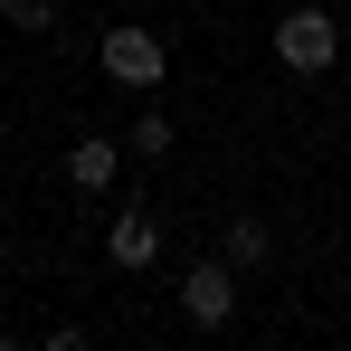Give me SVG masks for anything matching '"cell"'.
<instances>
[{"label":"cell","mask_w":351,"mask_h":351,"mask_svg":"<svg viewBox=\"0 0 351 351\" xmlns=\"http://www.w3.org/2000/svg\"><path fill=\"white\" fill-rule=\"evenodd\" d=\"M266 247H276V237H266V219H228V237H219V256H228L237 276H247V266H266Z\"/></svg>","instance_id":"6"},{"label":"cell","mask_w":351,"mask_h":351,"mask_svg":"<svg viewBox=\"0 0 351 351\" xmlns=\"http://www.w3.org/2000/svg\"><path fill=\"white\" fill-rule=\"evenodd\" d=\"M171 143H180V123H171V114H133V123H123V152H143V162H162Z\"/></svg>","instance_id":"7"},{"label":"cell","mask_w":351,"mask_h":351,"mask_svg":"<svg viewBox=\"0 0 351 351\" xmlns=\"http://www.w3.org/2000/svg\"><path fill=\"white\" fill-rule=\"evenodd\" d=\"M266 48H276L285 76H332V66H342V19H332L323 0H294L285 19H276V38H266Z\"/></svg>","instance_id":"1"},{"label":"cell","mask_w":351,"mask_h":351,"mask_svg":"<svg viewBox=\"0 0 351 351\" xmlns=\"http://www.w3.org/2000/svg\"><path fill=\"white\" fill-rule=\"evenodd\" d=\"M180 323L190 332H228L237 323V266L228 256H190L180 266Z\"/></svg>","instance_id":"2"},{"label":"cell","mask_w":351,"mask_h":351,"mask_svg":"<svg viewBox=\"0 0 351 351\" xmlns=\"http://www.w3.org/2000/svg\"><path fill=\"white\" fill-rule=\"evenodd\" d=\"M123 180V133H86L76 152H66V190H86V199H105Z\"/></svg>","instance_id":"4"},{"label":"cell","mask_w":351,"mask_h":351,"mask_svg":"<svg viewBox=\"0 0 351 351\" xmlns=\"http://www.w3.org/2000/svg\"><path fill=\"white\" fill-rule=\"evenodd\" d=\"M105 256H114L123 276H143V266L162 256V219H152L143 199H133V209H114V228H105Z\"/></svg>","instance_id":"5"},{"label":"cell","mask_w":351,"mask_h":351,"mask_svg":"<svg viewBox=\"0 0 351 351\" xmlns=\"http://www.w3.org/2000/svg\"><path fill=\"white\" fill-rule=\"evenodd\" d=\"M95 66L114 76V86H133V95H152L162 76H171V48L143 29V19H123V29H105V48H95Z\"/></svg>","instance_id":"3"},{"label":"cell","mask_w":351,"mask_h":351,"mask_svg":"<svg viewBox=\"0 0 351 351\" xmlns=\"http://www.w3.org/2000/svg\"><path fill=\"white\" fill-rule=\"evenodd\" d=\"M0 19L29 29V38H48V29H58V0H0Z\"/></svg>","instance_id":"8"}]
</instances>
